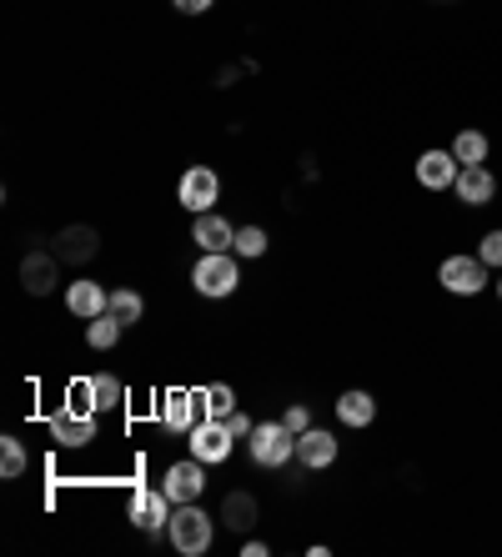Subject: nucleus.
<instances>
[{"instance_id": "obj_31", "label": "nucleus", "mask_w": 502, "mask_h": 557, "mask_svg": "<svg viewBox=\"0 0 502 557\" xmlns=\"http://www.w3.org/2000/svg\"><path fill=\"white\" fill-rule=\"evenodd\" d=\"M171 5H176L181 15H207L211 5H217V0H171Z\"/></svg>"}, {"instance_id": "obj_10", "label": "nucleus", "mask_w": 502, "mask_h": 557, "mask_svg": "<svg viewBox=\"0 0 502 557\" xmlns=\"http://www.w3.org/2000/svg\"><path fill=\"white\" fill-rule=\"evenodd\" d=\"M161 487H167L171 503H201V493H207V462L201 457H186V462H171L167 478H161Z\"/></svg>"}, {"instance_id": "obj_6", "label": "nucleus", "mask_w": 502, "mask_h": 557, "mask_svg": "<svg viewBox=\"0 0 502 557\" xmlns=\"http://www.w3.org/2000/svg\"><path fill=\"white\" fill-rule=\"evenodd\" d=\"M201 422H207V397H201V392L171 387L167 397H161V428H167L171 437H192Z\"/></svg>"}, {"instance_id": "obj_30", "label": "nucleus", "mask_w": 502, "mask_h": 557, "mask_svg": "<svg viewBox=\"0 0 502 557\" xmlns=\"http://www.w3.org/2000/svg\"><path fill=\"white\" fill-rule=\"evenodd\" d=\"M226 428H232V432H236V442H246V437H252V428H257V422H252V417H246V412H242V407H236V412H232V417H226Z\"/></svg>"}, {"instance_id": "obj_24", "label": "nucleus", "mask_w": 502, "mask_h": 557, "mask_svg": "<svg viewBox=\"0 0 502 557\" xmlns=\"http://www.w3.org/2000/svg\"><path fill=\"white\" fill-rule=\"evenodd\" d=\"M30 467V457H26V442L21 437H0V478L5 482H15L21 472Z\"/></svg>"}, {"instance_id": "obj_9", "label": "nucleus", "mask_w": 502, "mask_h": 557, "mask_svg": "<svg viewBox=\"0 0 502 557\" xmlns=\"http://www.w3.org/2000/svg\"><path fill=\"white\" fill-rule=\"evenodd\" d=\"M217 196H221V176L211 166H186V176H181V186H176V201L192 216H201V211H211L217 207Z\"/></svg>"}, {"instance_id": "obj_20", "label": "nucleus", "mask_w": 502, "mask_h": 557, "mask_svg": "<svg viewBox=\"0 0 502 557\" xmlns=\"http://www.w3.org/2000/svg\"><path fill=\"white\" fill-rule=\"evenodd\" d=\"M448 151L457 156V166H488V151H492V141H488V131L467 126V131H457V136H452V146H448Z\"/></svg>"}, {"instance_id": "obj_15", "label": "nucleus", "mask_w": 502, "mask_h": 557, "mask_svg": "<svg viewBox=\"0 0 502 557\" xmlns=\"http://www.w3.org/2000/svg\"><path fill=\"white\" fill-rule=\"evenodd\" d=\"M106 307H111V292H106L101 282H90V276H81V282L65 286V311H71V317H81V322H90V317H101Z\"/></svg>"}, {"instance_id": "obj_27", "label": "nucleus", "mask_w": 502, "mask_h": 557, "mask_svg": "<svg viewBox=\"0 0 502 557\" xmlns=\"http://www.w3.org/2000/svg\"><path fill=\"white\" fill-rule=\"evenodd\" d=\"M477 257L488 261L492 272H502V226H492V232L482 236V242H477Z\"/></svg>"}, {"instance_id": "obj_25", "label": "nucleus", "mask_w": 502, "mask_h": 557, "mask_svg": "<svg viewBox=\"0 0 502 557\" xmlns=\"http://www.w3.org/2000/svg\"><path fill=\"white\" fill-rule=\"evenodd\" d=\"M267 247H271V236L261 232V226H236V242H232V251L236 257H246V261H257V257H267Z\"/></svg>"}, {"instance_id": "obj_14", "label": "nucleus", "mask_w": 502, "mask_h": 557, "mask_svg": "<svg viewBox=\"0 0 502 557\" xmlns=\"http://www.w3.org/2000/svg\"><path fill=\"white\" fill-rule=\"evenodd\" d=\"M336 453H342V442H336L327 428H307L302 437H296V462L307 467V472H322V467H332Z\"/></svg>"}, {"instance_id": "obj_8", "label": "nucleus", "mask_w": 502, "mask_h": 557, "mask_svg": "<svg viewBox=\"0 0 502 557\" xmlns=\"http://www.w3.org/2000/svg\"><path fill=\"white\" fill-rule=\"evenodd\" d=\"M51 442L61 447V453H81V447H90L96 442V412H81V407H61V412L51 417Z\"/></svg>"}, {"instance_id": "obj_5", "label": "nucleus", "mask_w": 502, "mask_h": 557, "mask_svg": "<svg viewBox=\"0 0 502 557\" xmlns=\"http://www.w3.org/2000/svg\"><path fill=\"white\" fill-rule=\"evenodd\" d=\"M171 512H176V503L167 497V487H151V482H136V487H131V497H126L131 528H142L156 537V532L171 522Z\"/></svg>"}, {"instance_id": "obj_22", "label": "nucleus", "mask_w": 502, "mask_h": 557, "mask_svg": "<svg viewBox=\"0 0 502 557\" xmlns=\"http://www.w3.org/2000/svg\"><path fill=\"white\" fill-rule=\"evenodd\" d=\"M90 397H96V412H117L126 403V387H121L111 372H96L90 376Z\"/></svg>"}, {"instance_id": "obj_7", "label": "nucleus", "mask_w": 502, "mask_h": 557, "mask_svg": "<svg viewBox=\"0 0 502 557\" xmlns=\"http://www.w3.org/2000/svg\"><path fill=\"white\" fill-rule=\"evenodd\" d=\"M51 251L61 257V267H86V261L101 257V232L86 226V221H71L51 236Z\"/></svg>"}, {"instance_id": "obj_23", "label": "nucleus", "mask_w": 502, "mask_h": 557, "mask_svg": "<svg viewBox=\"0 0 502 557\" xmlns=\"http://www.w3.org/2000/svg\"><path fill=\"white\" fill-rule=\"evenodd\" d=\"M111 317H117L121 326H136L146 317V301H142V292H131V286H121V292H111Z\"/></svg>"}, {"instance_id": "obj_32", "label": "nucleus", "mask_w": 502, "mask_h": 557, "mask_svg": "<svg viewBox=\"0 0 502 557\" xmlns=\"http://www.w3.org/2000/svg\"><path fill=\"white\" fill-rule=\"evenodd\" d=\"M267 553H271V547L261 543V537H246V543H242V557H267Z\"/></svg>"}, {"instance_id": "obj_4", "label": "nucleus", "mask_w": 502, "mask_h": 557, "mask_svg": "<svg viewBox=\"0 0 502 557\" xmlns=\"http://www.w3.org/2000/svg\"><path fill=\"white\" fill-rule=\"evenodd\" d=\"M488 272L492 267L482 257L452 251V257H442L438 282H442V292H452V297H482V292H488Z\"/></svg>"}, {"instance_id": "obj_29", "label": "nucleus", "mask_w": 502, "mask_h": 557, "mask_svg": "<svg viewBox=\"0 0 502 557\" xmlns=\"http://www.w3.org/2000/svg\"><path fill=\"white\" fill-rule=\"evenodd\" d=\"M65 407H81V412H96V397H90V376H81L76 387H71V403Z\"/></svg>"}, {"instance_id": "obj_12", "label": "nucleus", "mask_w": 502, "mask_h": 557, "mask_svg": "<svg viewBox=\"0 0 502 557\" xmlns=\"http://www.w3.org/2000/svg\"><path fill=\"white\" fill-rule=\"evenodd\" d=\"M186 442H192V457H201L207 467H217V462H226V457H232L236 432L226 428V422H217V417H207V422H201V428H196Z\"/></svg>"}, {"instance_id": "obj_1", "label": "nucleus", "mask_w": 502, "mask_h": 557, "mask_svg": "<svg viewBox=\"0 0 502 557\" xmlns=\"http://www.w3.org/2000/svg\"><path fill=\"white\" fill-rule=\"evenodd\" d=\"M167 537L181 557H201L211 547V537H217V518L201 503H181L167 522Z\"/></svg>"}, {"instance_id": "obj_34", "label": "nucleus", "mask_w": 502, "mask_h": 557, "mask_svg": "<svg viewBox=\"0 0 502 557\" xmlns=\"http://www.w3.org/2000/svg\"><path fill=\"white\" fill-rule=\"evenodd\" d=\"M432 5H457V0H432Z\"/></svg>"}, {"instance_id": "obj_11", "label": "nucleus", "mask_w": 502, "mask_h": 557, "mask_svg": "<svg viewBox=\"0 0 502 557\" xmlns=\"http://www.w3.org/2000/svg\"><path fill=\"white\" fill-rule=\"evenodd\" d=\"M56 282H61V257L30 247L26 257H21V286H26L30 297H51Z\"/></svg>"}, {"instance_id": "obj_33", "label": "nucleus", "mask_w": 502, "mask_h": 557, "mask_svg": "<svg viewBox=\"0 0 502 557\" xmlns=\"http://www.w3.org/2000/svg\"><path fill=\"white\" fill-rule=\"evenodd\" d=\"M492 286H498V301H502V272H498V282H492Z\"/></svg>"}, {"instance_id": "obj_19", "label": "nucleus", "mask_w": 502, "mask_h": 557, "mask_svg": "<svg viewBox=\"0 0 502 557\" xmlns=\"http://www.w3.org/2000/svg\"><path fill=\"white\" fill-rule=\"evenodd\" d=\"M336 422L342 428H372L377 422V397L362 387H347L342 397H336Z\"/></svg>"}, {"instance_id": "obj_18", "label": "nucleus", "mask_w": 502, "mask_h": 557, "mask_svg": "<svg viewBox=\"0 0 502 557\" xmlns=\"http://www.w3.org/2000/svg\"><path fill=\"white\" fill-rule=\"evenodd\" d=\"M192 242L201 251H232L236 242V226L226 216H217V211H201V216L192 221Z\"/></svg>"}, {"instance_id": "obj_21", "label": "nucleus", "mask_w": 502, "mask_h": 557, "mask_svg": "<svg viewBox=\"0 0 502 557\" xmlns=\"http://www.w3.org/2000/svg\"><path fill=\"white\" fill-rule=\"evenodd\" d=\"M121 332H126V326H121L111 311H101V317H90V322H86V342L96 351H111L121 342Z\"/></svg>"}, {"instance_id": "obj_2", "label": "nucleus", "mask_w": 502, "mask_h": 557, "mask_svg": "<svg viewBox=\"0 0 502 557\" xmlns=\"http://www.w3.org/2000/svg\"><path fill=\"white\" fill-rule=\"evenodd\" d=\"M192 286L201 292V297L221 301L232 297L236 286H242V267H236V251H201L192 267Z\"/></svg>"}, {"instance_id": "obj_13", "label": "nucleus", "mask_w": 502, "mask_h": 557, "mask_svg": "<svg viewBox=\"0 0 502 557\" xmlns=\"http://www.w3.org/2000/svg\"><path fill=\"white\" fill-rule=\"evenodd\" d=\"M417 186H423V191H452V186H457V156L452 151H438V146H432V151H423L417 156Z\"/></svg>"}, {"instance_id": "obj_3", "label": "nucleus", "mask_w": 502, "mask_h": 557, "mask_svg": "<svg viewBox=\"0 0 502 557\" xmlns=\"http://www.w3.org/2000/svg\"><path fill=\"white\" fill-rule=\"evenodd\" d=\"M246 453H252L257 467H271V472H277V467H286L296 457V432L286 428L282 417H277V422H257L252 437H246Z\"/></svg>"}, {"instance_id": "obj_16", "label": "nucleus", "mask_w": 502, "mask_h": 557, "mask_svg": "<svg viewBox=\"0 0 502 557\" xmlns=\"http://www.w3.org/2000/svg\"><path fill=\"white\" fill-rule=\"evenodd\" d=\"M221 522H226L236 537H246V532L261 522V503L246 493V487H232V493L221 497Z\"/></svg>"}, {"instance_id": "obj_28", "label": "nucleus", "mask_w": 502, "mask_h": 557, "mask_svg": "<svg viewBox=\"0 0 502 557\" xmlns=\"http://www.w3.org/2000/svg\"><path fill=\"white\" fill-rule=\"evenodd\" d=\"M282 422L296 432V437H302V432L311 428V412H307V407H302V403H292V407H286V412H282Z\"/></svg>"}, {"instance_id": "obj_26", "label": "nucleus", "mask_w": 502, "mask_h": 557, "mask_svg": "<svg viewBox=\"0 0 502 557\" xmlns=\"http://www.w3.org/2000/svg\"><path fill=\"white\" fill-rule=\"evenodd\" d=\"M201 397H207V417H217V422H226V417L236 412V392L226 387V382H211V387H201Z\"/></svg>"}, {"instance_id": "obj_17", "label": "nucleus", "mask_w": 502, "mask_h": 557, "mask_svg": "<svg viewBox=\"0 0 502 557\" xmlns=\"http://www.w3.org/2000/svg\"><path fill=\"white\" fill-rule=\"evenodd\" d=\"M452 191H457L463 207H492V196H498V176H492L488 166H463Z\"/></svg>"}]
</instances>
